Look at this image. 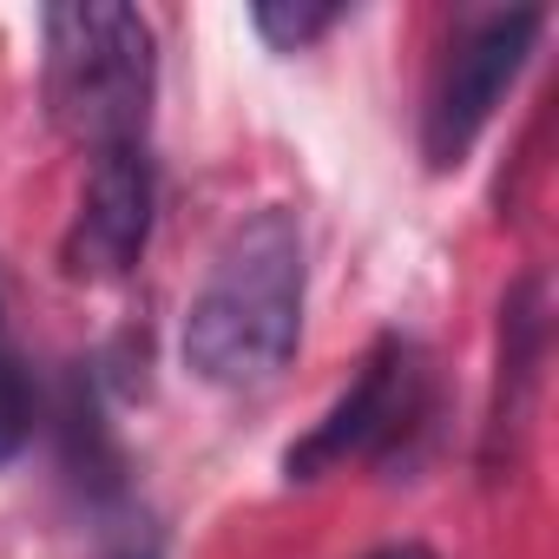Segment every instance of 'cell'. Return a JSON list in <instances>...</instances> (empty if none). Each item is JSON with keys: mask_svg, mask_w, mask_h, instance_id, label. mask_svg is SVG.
Masks as SVG:
<instances>
[{"mask_svg": "<svg viewBox=\"0 0 559 559\" xmlns=\"http://www.w3.org/2000/svg\"><path fill=\"white\" fill-rule=\"evenodd\" d=\"M539 27H546L539 8H513V14H487L474 34L454 40L441 80H435V93H428V119H421V152H428L435 171H448V165H461V158L474 152V139H480V126L493 119L500 93H507L513 73L526 67Z\"/></svg>", "mask_w": 559, "mask_h": 559, "instance_id": "3957f363", "label": "cell"}, {"mask_svg": "<svg viewBox=\"0 0 559 559\" xmlns=\"http://www.w3.org/2000/svg\"><path fill=\"white\" fill-rule=\"evenodd\" d=\"M250 21H257V34H263L276 53H297V47H310L317 34H330V27L343 21V8H310V0H263Z\"/></svg>", "mask_w": 559, "mask_h": 559, "instance_id": "8992f818", "label": "cell"}, {"mask_svg": "<svg viewBox=\"0 0 559 559\" xmlns=\"http://www.w3.org/2000/svg\"><path fill=\"white\" fill-rule=\"evenodd\" d=\"M158 93V47L152 21L119 0H80L47 14V112L53 126L99 152L145 145Z\"/></svg>", "mask_w": 559, "mask_h": 559, "instance_id": "7a4b0ae2", "label": "cell"}, {"mask_svg": "<svg viewBox=\"0 0 559 559\" xmlns=\"http://www.w3.org/2000/svg\"><path fill=\"white\" fill-rule=\"evenodd\" d=\"M21 435H27V382L8 362V349H0V461L21 448Z\"/></svg>", "mask_w": 559, "mask_h": 559, "instance_id": "52a82bcc", "label": "cell"}, {"mask_svg": "<svg viewBox=\"0 0 559 559\" xmlns=\"http://www.w3.org/2000/svg\"><path fill=\"white\" fill-rule=\"evenodd\" d=\"M376 559H435L428 546H389V552H376Z\"/></svg>", "mask_w": 559, "mask_h": 559, "instance_id": "ba28073f", "label": "cell"}, {"mask_svg": "<svg viewBox=\"0 0 559 559\" xmlns=\"http://www.w3.org/2000/svg\"><path fill=\"white\" fill-rule=\"evenodd\" d=\"M304 330V224L290 211L243 217L185 317V362L211 389H263L284 376Z\"/></svg>", "mask_w": 559, "mask_h": 559, "instance_id": "6da1fadb", "label": "cell"}, {"mask_svg": "<svg viewBox=\"0 0 559 559\" xmlns=\"http://www.w3.org/2000/svg\"><path fill=\"white\" fill-rule=\"evenodd\" d=\"M421 415V362L402 336H382L369 356H362V376L330 402V415L284 454V474L290 480H317L356 454H376L382 441H395L408 421Z\"/></svg>", "mask_w": 559, "mask_h": 559, "instance_id": "277c9868", "label": "cell"}, {"mask_svg": "<svg viewBox=\"0 0 559 559\" xmlns=\"http://www.w3.org/2000/svg\"><path fill=\"white\" fill-rule=\"evenodd\" d=\"M152 237V158L145 145L99 152L86 171L80 217L67 230V270L73 276H126L145 257Z\"/></svg>", "mask_w": 559, "mask_h": 559, "instance_id": "5b68a950", "label": "cell"}]
</instances>
